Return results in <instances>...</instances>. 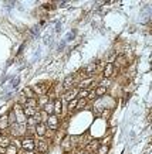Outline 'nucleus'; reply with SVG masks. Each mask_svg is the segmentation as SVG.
Here are the masks:
<instances>
[{"label": "nucleus", "mask_w": 152, "mask_h": 154, "mask_svg": "<svg viewBox=\"0 0 152 154\" xmlns=\"http://www.w3.org/2000/svg\"><path fill=\"white\" fill-rule=\"evenodd\" d=\"M21 150L26 151H34L36 150V139L30 136H24L21 139Z\"/></svg>", "instance_id": "obj_1"}, {"label": "nucleus", "mask_w": 152, "mask_h": 154, "mask_svg": "<svg viewBox=\"0 0 152 154\" xmlns=\"http://www.w3.org/2000/svg\"><path fill=\"white\" fill-rule=\"evenodd\" d=\"M46 126H47L48 130H53V131H57L58 130V126H60V119L58 116L56 115H50L46 122Z\"/></svg>", "instance_id": "obj_2"}, {"label": "nucleus", "mask_w": 152, "mask_h": 154, "mask_svg": "<svg viewBox=\"0 0 152 154\" xmlns=\"http://www.w3.org/2000/svg\"><path fill=\"white\" fill-rule=\"evenodd\" d=\"M48 147H50V143H48V140H46L44 137H37L36 139V149H37L38 153H46L48 150Z\"/></svg>", "instance_id": "obj_3"}, {"label": "nucleus", "mask_w": 152, "mask_h": 154, "mask_svg": "<svg viewBox=\"0 0 152 154\" xmlns=\"http://www.w3.org/2000/svg\"><path fill=\"white\" fill-rule=\"evenodd\" d=\"M78 91H80V89L77 88V86H76V88H73V89H70V91H67V92H64V94L61 95V99H63V100H66V102H71L73 99L77 98Z\"/></svg>", "instance_id": "obj_4"}, {"label": "nucleus", "mask_w": 152, "mask_h": 154, "mask_svg": "<svg viewBox=\"0 0 152 154\" xmlns=\"http://www.w3.org/2000/svg\"><path fill=\"white\" fill-rule=\"evenodd\" d=\"M63 89H64V92H67V91H70V89L76 88L74 85H76V76L74 75H68V76H66V79H64V82H63Z\"/></svg>", "instance_id": "obj_5"}, {"label": "nucleus", "mask_w": 152, "mask_h": 154, "mask_svg": "<svg viewBox=\"0 0 152 154\" xmlns=\"http://www.w3.org/2000/svg\"><path fill=\"white\" fill-rule=\"evenodd\" d=\"M114 69H121V68H125V66L128 65V60H127V57L125 55H118L115 58L114 61Z\"/></svg>", "instance_id": "obj_6"}, {"label": "nucleus", "mask_w": 152, "mask_h": 154, "mask_svg": "<svg viewBox=\"0 0 152 154\" xmlns=\"http://www.w3.org/2000/svg\"><path fill=\"white\" fill-rule=\"evenodd\" d=\"M31 89H33V92H34V95L36 96H44V95L47 94V89H48V86L47 85H33L31 86Z\"/></svg>", "instance_id": "obj_7"}, {"label": "nucleus", "mask_w": 152, "mask_h": 154, "mask_svg": "<svg viewBox=\"0 0 152 154\" xmlns=\"http://www.w3.org/2000/svg\"><path fill=\"white\" fill-rule=\"evenodd\" d=\"M114 74H115L114 65H112V62H108V64L105 65L104 71H102V76H104V78H107V79H111Z\"/></svg>", "instance_id": "obj_8"}, {"label": "nucleus", "mask_w": 152, "mask_h": 154, "mask_svg": "<svg viewBox=\"0 0 152 154\" xmlns=\"http://www.w3.org/2000/svg\"><path fill=\"white\" fill-rule=\"evenodd\" d=\"M46 131H47V126L46 123H38L36 126V130H34V137H44L46 136Z\"/></svg>", "instance_id": "obj_9"}, {"label": "nucleus", "mask_w": 152, "mask_h": 154, "mask_svg": "<svg viewBox=\"0 0 152 154\" xmlns=\"http://www.w3.org/2000/svg\"><path fill=\"white\" fill-rule=\"evenodd\" d=\"M11 144V137H10L7 133H2V136H0V147H3V149H7L9 146Z\"/></svg>", "instance_id": "obj_10"}, {"label": "nucleus", "mask_w": 152, "mask_h": 154, "mask_svg": "<svg viewBox=\"0 0 152 154\" xmlns=\"http://www.w3.org/2000/svg\"><path fill=\"white\" fill-rule=\"evenodd\" d=\"M53 105H54V115H56V116H61V113H63L61 99L56 98V99H54V102H53Z\"/></svg>", "instance_id": "obj_11"}, {"label": "nucleus", "mask_w": 152, "mask_h": 154, "mask_svg": "<svg viewBox=\"0 0 152 154\" xmlns=\"http://www.w3.org/2000/svg\"><path fill=\"white\" fill-rule=\"evenodd\" d=\"M50 102V96H47V95H44V96H38L37 98V110H41L47 103Z\"/></svg>", "instance_id": "obj_12"}, {"label": "nucleus", "mask_w": 152, "mask_h": 154, "mask_svg": "<svg viewBox=\"0 0 152 154\" xmlns=\"http://www.w3.org/2000/svg\"><path fill=\"white\" fill-rule=\"evenodd\" d=\"M98 147H100V141L98 140H90V143L86 146V150L88 151V153H95Z\"/></svg>", "instance_id": "obj_13"}, {"label": "nucleus", "mask_w": 152, "mask_h": 154, "mask_svg": "<svg viewBox=\"0 0 152 154\" xmlns=\"http://www.w3.org/2000/svg\"><path fill=\"white\" fill-rule=\"evenodd\" d=\"M61 149L64 150L66 153H68V151H71V150H73V146H71V141H70V137H66V139L61 141Z\"/></svg>", "instance_id": "obj_14"}, {"label": "nucleus", "mask_w": 152, "mask_h": 154, "mask_svg": "<svg viewBox=\"0 0 152 154\" xmlns=\"http://www.w3.org/2000/svg\"><path fill=\"white\" fill-rule=\"evenodd\" d=\"M95 72H97V64H95V62H90V64L86 66V75L92 76Z\"/></svg>", "instance_id": "obj_15"}, {"label": "nucleus", "mask_w": 152, "mask_h": 154, "mask_svg": "<svg viewBox=\"0 0 152 154\" xmlns=\"http://www.w3.org/2000/svg\"><path fill=\"white\" fill-rule=\"evenodd\" d=\"M9 119L7 116H2L0 117V131H5V130H9Z\"/></svg>", "instance_id": "obj_16"}, {"label": "nucleus", "mask_w": 152, "mask_h": 154, "mask_svg": "<svg viewBox=\"0 0 152 154\" xmlns=\"http://www.w3.org/2000/svg\"><path fill=\"white\" fill-rule=\"evenodd\" d=\"M37 112H38V110H36V109H33V107L23 106V113H24V116H26V117H34Z\"/></svg>", "instance_id": "obj_17"}, {"label": "nucleus", "mask_w": 152, "mask_h": 154, "mask_svg": "<svg viewBox=\"0 0 152 154\" xmlns=\"http://www.w3.org/2000/svg\"><path fill=\"white\" fill-rule=\"evenodd\" d=\"M21 94L26 96V99H33V98H37L36 95H34V92H33V89L31 88H29V86H26V88L23 89V92Z\"/></svg>", "instance_id": "obj_18"}, {"label": "nucleus", "mask_w": 152, "mask_h": 154, "mask_svg": "<svg viewBox=\"0 0 152 154\" xmlns=\"http://www.w3.org/2000/svg\"><path fill=\"white\" fill-rule=\"evenodd\" d=\"M41 110H44L48 116H50V115H54V105H53V100H50V102H48L47 105L41 109Z\"/></svg>", "instance_id": "obj_19"}, {"label": "nucleus", "mask_w": 152, "mask_h": 154, "mask_svg": "<svg viewBox=\"0 0 152 154\" xmlns=\"http://www.w3.org/2000/svg\"><path fill=\"white\" fill-rule=\"evenodd\" d=\"M23 106H27V107H33L37 110V98H33V99H27L26 103H24Z\"/></svg>", "instance_id": "obj_20"}, {"label": "nucleus", "mask_w": 152, "mask_h": 154, "mask_svg": "<svg viewBox=\"0 0 152 154\" xmlns=\"http://www.w3.org/2000/svg\"><path fill=\"white\" fill-rule=\"evenodd\" d=\"M77 103H78V99H73L71 102H68V105H67V109H68V112L73 113L74 110H77Z\"/></svg>", "instance_id": "obj_21"}, {"label": "nucleus", "mask_w": 152, "mask_h": 154, "mask_svg": "<svg viewBox=\"0 0 152 154\" xmlns=\"http://www.w3.org/2000/svg\"><path fill=\"white\" fill-rule=\"evenodd\" d=\"M88 92H90V89H80V91H78V95H77V99H87Z\"/></svg>", "instance_id": "obj_22"}, {"label": "nucleus", "mask_w": 152, "mask_h": 154, "mask_svg": "<svg viewBox=\"0 0 152 154\" xmlns=\"http://www.w3.org/2000/svg\"><path fill=\"white\" fill-rule=\"evenodd\" d=\"M98 86H102V88L108 89L111 86V79H107V78H102V79L98 82Z\"/></svg>", "instance_id": "obj_23"}, {"label": "nucleus", "mask_w": 152, "mask_h": 154, "mask_svg": "<svg viewBox=\"0 0 152 154\" xmlns=\"http://www.w3.org/2000/svg\"><path fill=\"white\" fill-rule=\"evenodd\" d=\"M54 92H56V98H58V96H61L63 94H64V89H63V85L61 84H57L56 86H54Z\"/></svg>", "instance_id": "obj_24"}, {"label": "nucleus", "mask_w": 152, "mask_h": 154, "mask_svg": "<svg viewBox=\"0 0 152 154\" xmlns=\"http://www.w3.org/2000/svg\"><path fill=\"white\" fill-rule=\"evenodd\" d=\"M94 91H95V95H97V96H102V95L107 94V89L102 88V86H98V85L94 88Z\"/></svg>", "instance_id": "obj_25"}, {"label": "nucleus", "mask_w": 152, "mask_h": 154, "mask_svg": "<svg viewBox=\"0 0 152 154\" xmlns=\"http://www.w3.org/2000/svg\"><path fill=\"white\" fill-rule=\"evenodd\" d=\"M38 123L37 120L34 119V117H27V120H26V126L27 127H36Z\"/></svg>", "instance_id": "obj_26"}, {"label": "nucleus", "mask_w": 152, "mask_h": 154, "mask_svg": "<svg viewBox=\"0 0 152 154\" xmlns=\"http://www.w3.org/2000/svg\"><path fill=\"white\" fill-rule=\"evenodd\" d=\"M108 151H109L108 146H102V144H100V147L97 149L95 154H108Z\"/></svg>", "instance_id": "obj_27"}, {"label": "nucleus", "mask_w": 152, "mask_h": 154, "mask_svg": "<svg viewBox=\"0 0 152 154\" xmlns=\"http://www.w3.org/2000/svg\"><path fill=\"white\" fill-rule=\"evenodd\" d=\"M6 154H19V149H16L13 144H10L7 149H6Z\"/></svg>", "instance_id": "obj_28"}, {"label": "nucleus", "mask_w": 152, "mask_h": 154, "mask_svg": "<svg viewBox=\"0 0 152 154\" xmlns=\"http://www.w3.org/2000/svg\"><path fill=\"white\" fill-rule=\"evenodd\" d=\"M7 119H9V126H13V125H16V116L15 113L10 110V113L7 115Z\"/></svg>", "instance_id": "obj_29"}, {"label": "nucleus", "mask_w": 152, "mask_h": 154, "mask_svg": "<svg viewBox=\"0 0 152 154\" xmlns=\"http://www.w3.org/2000/svg\"><path fill=\"white\" fill-rule=\"evenodd\" d=\"M38 115H40V122H41V123H46V122H47L48 115L44 112V110H38Z\"/></svg>", "instance_id": "obj_30"}, {"label": "nucleus", "mask_w": 152, "mask_h": 154, "mask_svg": "<svg viewBox=\"0 0 152 154\" xmlns=\"http://www.w3.org/2000/svg\"><path fill=\"white\" fill-rule=\"evenodd\" d=\"M11 144L15 146L16 149H21V139H11Z\"/></svg>", "instance_id": "obj_31"}, {"label": "nucleus", "mask_w": 152, "mask_h": 154, "mask_svg": "<svg viewBox=\"0 0 152 154\" xmlns=\"http://www.w3.org/2000/svg\"><path fill=\"white\" fill-rule=\"evenodd\" d=\"M87 105V99H78V103H77V110H80L82 107H86Z\"/></svg>", "instance_id": "obj_32"}, {"label": "nucleus", "mask_w": 152, "mask_h": 154, "mask_svg": "<svg viewBox=\"0 0 152 154\" xmlns=\"http://www.w3.org/2000/svg\"><path fill=\"white\" fill-rule=\"evenodd\" d=\"M98 141H100V144H102V146H108L109 141H111V136H107V137H104V139H101V140H98Z\"/></svg>", "instance_id": "obj_33"}, {"label": "nucleus", "mask_w": 152, "mask_h": 154, "mask_svg": "<svg viewBox=\"0 0 152 154\" xmlns=\"http://www.w3.org/2000/svg\"><path fill=\"white\" fill-rule=\"evenodd\" d=\"M109 113H111V110H109V109H107V107H104V109H102V112L100 113V116L102 117V119H105V117L109 116Z\"/></svg>", "instance_id": "obj_34"}, {"label": "nucleus", "mask_w": 152, "mask_h": 154, "mask_svg": "<svg viewBox=\"0 0 152 154\" xmlns=\"http://www.w3.org/2000/svg\"><path fill=\"white\" fill-rule=\"evenodd\" d=\"M97 98V95H95V91L92 89V91H90L88 92V96H87V100H92V99Z\"/></svg>", "instance_id": "obj_35"}, {"label": "nucleus", "mask_w": 152, "mask_h": 154, "mask_svg": "<svg viewBox=\"0 0 152 154\" xmlns=\"http://www.w3.org/2000/svg\"><path fill=\"white\" fill-rule=\"evenodd\" d=\"M26 100H27V99H26V96H24L23 94H20V95H19V100H17V103H20V105L23 106L24 103H26Z\"/></svg>", "instance_id": "obj_36"}, {"label": "nucleus", "mask_w": 152, "mask_h": 154, "mask_svg": "<svg viewBox=\"0 0 152 154\" xmlns=\"http://www.w3.org/2000/svg\"><path fill=\"white\" fill-rule=\"evenodd\" d=\"M74 154H91V153H88L86 149H77L76 151H73Z\"/></svg>", "instance_id": "obj_37"}, {"label": "nucleus", "mask_w": 152, "mask_h": 154, "mask_svg": "<svg viewBox=\"0 0 152 154\" xmlns=\"http://www.w3.org/2000/svg\"><path fill=\"white\" fill-rule=\"evenodd\" d=\"M105 65H107V64H105L104 61H100V64H97V71L101 69V68H105Z\"/></svg>", "instance_id": "obj_38"}, {"label": "nucleus", "mask_w": 152, "mask_h": 154, "mask_svg": "<svg viewBox=\"0 0 152 154\" xmlns=\"http://www.w3.org/2000/svg\"><path fill=\"white\" fill-rule=\"evenodd\" d=\"M19 154H36V151H26V150H19Z\"/></svg>", "instance_id": "obj_39"}, {"label": "nucleus", "mask_w": 152, "mask_h": 154, "mask_svg": "<svg viewBox=\"0 0 152 154\" xmlns=\"http://www.w3.org/2000/svg\"><path fill=\"white\" fill-rule=\"evenodd\" d=\"M0 154H6V149H3V147H0Z\"/></svg>", "instance_id": "obj_40"}, {"label": "nucleus", "mask_w": 152, "mask_h": 154, "mask_svg": "<svg viewBox=\"0 0 152 154\" xmlns=\"http://www.w3.org/2000/svg\"><path fill=\"white\" fill-rule=\"evenodd\" d=\"M0 136H2V131H0Z\"/></svg>", "instance_id": "obj_41"}]
</instances>
